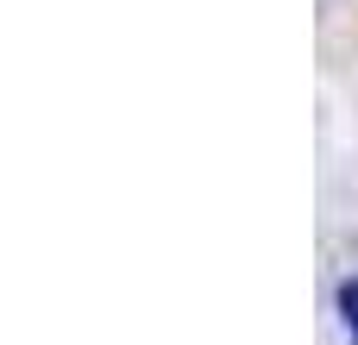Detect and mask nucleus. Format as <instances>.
<instances>
[{
	"instance_id": "1",
	"label": "nucleus",
	"mask_w": 358,
	"mask_h": 345,
	"mask_svg": "<svg viewBox=\"0 0 358 345\" xmlns=\"http://www.w3.org/2000/svg\"><path fill=\"white\" fill-rule=\"evenodd\" d=\"M334 308H340V333H346V345H358V277H352V283H340Z\"/></svg>"
}]
</instances>
